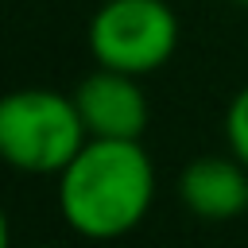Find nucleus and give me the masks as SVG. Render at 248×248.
<instances>
[{"instance_id": "0eeeda50", "label": "nucleus", "mask_w": 248, "mask_h": 248, "mask_svg": "<svg viewBox=\"0 0 248 248\" xmlns=\"http://www.w3.org/2000/svg\"><path fill=\"white\" fill-rule=\"evenodd\" d=\"M229 4H236V8H248V0H229Z\"/></svg>"}, {"instance_id": "f03ea898", "label": "nucleus", "mask_w": 248, "mask_h": 248, "mask_svg": "<svg viewBox=\"0 0 248 248\" xmlns=\"http://www.w3.org/2000/svg\"><path fill=\"white\" fill-rule=\"evenodd\" d=\"M89 143L74 93L16 89L0 101V155L23 174H62Z\"/></svg>"}, {"instance_id": "423d86ee", "label": "nucleus", "mask_w": 248, "mask_h": 248, "mask_svg": "<svg viewBox=\"0 0 248 248\" xmlns=\"http://www.w3.org/2000/svg\"><path fill=\"white\" fill-rule=\"evenodd\" d=\"M225 140L229 151L248 167V85H240L225 108Z\"/></svg>"}, {"instance_id": "7ed1b4c3", "label": "nucleus", "mask_w": 248, "mask_h": 248, "mask_svg": "<svg viewBox=\"0 0 248 248\" xmlns=\"http://www.w3.org/2000/svg\"><path fill=\"white\" fill-rule=\"evenodd\" d=\"M97 66L132 78L155 74L178 46V16L167 0H105L85 27Z\"/></svg>"}, {"instance_id": "39448f33", "label": "nucleus", "mask_w": 248, "mask_h": 248, "mask_svg": "<svg viewBox=\"0 0 248 248\" xmlns=\"http://www.w3.org/2000/svg\"><path fill=\"white\" fill-rule=\"evenodd\" d=\"M178 202L202 221H232L248 213V167L229 155H198L178 170Z\"/></svg>"}, {"instance_id": "6e6552de", "label": "nucleus", "mask_w": 248, "mask_h": 248, "mask_svg": "<svg viewBox=\"0 0 248 248\" xmlns=\"http://www.w3.org/2000/svg\"><path fill=\"white\" fill-rule=\"evenodd\" d=\"M31 248H58V244H31Z\"/></svg>"}, {"instance_id": "f257e3e1", "label": "nucleus", "mask_w": 248, "mask_h": 248, "mask_svg": "<svg viewBox=\"0 0 248 248\" xmlns=\"http://www.w3.org/2000/svg\"><path fill=\"white\" fill-rule=\"evenodd\" d=\"M155 202V167L140 140H89L58 174L62 221L85 240L128 236Z\"/></svg>"}, {"instance_id": "20e7f679", "label": "nucleus", "mask_w": 248, "mask_h": 248, "mask_svg": "<svg viewBox=\"0 0 248 248\" xmlns=\"http://www.w3.org/2000/svg\"><path fill=\"white\" fill-rule=\"evenodd\" d=\"M74 101H78L89 140H140L147 132L151 105H147L140 78L132 74L97 66L93 74L78 81Z\"/></svg>"}]
</instances>
